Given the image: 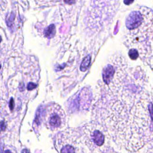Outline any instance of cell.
<instances>
[{
  "mask_svg": "<svg viewBox=\"0 0 153 153\" xmlns=\"http://www.w3.org/2000/svg\"><path fill=\"white\" fill-rule=\"evenodd\" d=\"M128 29L137 38L146 37L153 31V10L148 7L141 6L129 14L126 21Z\"/></svg>",
  "mask_w": 153,
  "mask_h": 153,
  "instance_id": "1",
  "label": "cell"
},
{
  "mask_svg": "<svg viewBox=\"0 0 153 153\" xmlns=\"http://www.w3.org/2000/svg\"><path fill=\"white\" fill-rule=\"evenodd\" d=\"M82 134L74 130L59 133L56 138V146L59 153H78L81 147Z\"/></svg>",
  "mask_w": 153,
  "mask_h": 153,
  "instance_id": "2",
  "label": "cell"
},
{
  "mask_svg": "<svg viewBox=\"0 0 153 153\" xmlns=\"http://www.w3.org/2000/svg\"><path fill=\"white\" fill-rule=\"evenodd\" d=\"M106 134L102 128L97 123L87 125L82 130L84 140L93 147H100L103 146Z\"/></svg>",
  "mask_w": 153,
  "mask_h": 153,
  "instance_id": "3",
  "label": "cell"
},
{
  "mask_svg": "<svg viewBox=\"0 0 153 153\" xmlns=\"http://www.w3.org/2000/svg\"><path fill=\"white\" fill-rule=\"evenodd\" d=\"M46 125L51 131H56L60 130L65 125V114L58 105H51L46 112Z\"/></svg>",
  "mask_w": 153,
  "mask_h": 153,
  "instance_id": "4",
  "label": "cell"
},
{
  "mask_svg": "<svg viewBox=\"0 0 153 153\" xmlns=\"http://www.w3.org/2000/svg\"><path fill=\"white\" fill-rule=\"evenodd\" d=\"M55 33V27L54 25H51L45 31V35L47 37H51L52 36H54Z\"/></svg>",
  "mask_w": 153,
  "mask_h": 153,
  "instance_id": "5",
  "label": "cell"
},
{
  "mask_svg": "<svg viewBox=\"0 0 153 153\" xmlns=\"http://www.w3.org/2000/svg\"><path fill=\"white\" fill-rule=\"evenodd\" d=\"M90 63V57L88 56L85 58V59H84L82 64L81 66V70H82V69H84L83 71H85V69L87 68L88 66L89 65Z\"/></svg>",
  "mask_w": 153,
  "mask_h": 153,
  "instance_id": "6",
  "label": "cell"
},
{
  "mask_svg": "<svg viewBox=\"0 0 153 153\" xmlns=\"http://www.w3.org/2000/svg\"><path fill=\"white\" fill-rule=\"evenodd\" d=\"M129 56L132 59H135L137 57V52L136 51L131 50L129 51Z\"/></svg>",
  "mask_w": 153,
  "mask_h": 153,
  "instance_id": "7",
  "label": "cell"
},
{
  "mask_svg": "<svg viewBox=\"0 0 153 153\" xmlns=\"http://www.w3.org/2000/svg\"><path fill=\"white\" fill-rule=\"evenodd\" d=\"M37 86V85H36L35 83L31 82H29L27 85V90L29 91L35 89Z\"/></svg>",
  "mask_w": 153,
  "mask_h": 153,
  "instance_id": "8",
  "label": "cell"
},
{
  "mask_svg": "<svg viewBox=\"0 0 153 153\" xmlns=\"http://www.w3.org/2000/svg\"><path fill=\"white\" fill-rule=\"evenodd\" d=\"M9 108L10 111H13V110L15 106V102H14V100L13 98H10V101L9 102Z\"/></svg>",
  "mask_w": 153,
  "mask_h": 153,
  "instance_id": "9",
  "label": "cell"
},
{
  "mask_svg": "<svg viewBox=\"0 0 153 153\" xmlns=\"http://www.w3.org/2000/svg\"><path fill=\"white\" fill-rule=\"evenodd\" d=\"M134 0H124V2L125 4L127 5H129L132 4L133 2H134Z\"/></svg>",
  "mask_w": 153,
  "mask_h": 153,
  "instance_id": "10",
  "label": "cell"
},
{
  "mask_svg": "<svg viewBox=\"0 0 153 153\" xmlns=\"http://www.w3.org/2000/svg\"><path fill=\"white\" fill-rule=\"evenodd\" d=\"M75 1L76 0H65V1L66 3L70 5L74 4L75 2Z\"/></svg>",
  "mask_w": 153,
  "mask_h": 153,
  "instance_id": "11",
  "label": "cell"
},
{
  "mask_svg": "<svg viewBox=\"0 0 153 153\" xmlns=\"http://www.w3.org/2000/svg\"><path fill=\"white\" fill-rule=\"evenodd\" d=\"M1 130H4L5 129V127H4L5 124L4 122H1Z\"/></svg>",
  "mask_w": 153,
  "mask_h": 153,
  "instance_id": "12",
  "label": "cell"
},
{
  "mask_svg": "<svg viewBox=\"0 0 153 153\" xmlns=\"http://www.w3.org/2000/svg\"><path fill=\"white\" fill-rule=\"evenodd\" d=\"M22 153H29L28 150L27 149H24L22 151Z\"/></svg>",
  "mask_w": 153,
  "mask_h": 153,
  "instance_id": "13",
  "label": "cell"
},
{
  "mask_svg": "<svg viewBox=\"0 0 153 153\" xmlns=\"http://www.w3.org/2000/svg\"><path fill=\"white\" fill-rule=\"evenodd\" d=\"M4 153H12V152L9 150H6L4 151Z\"/></svg>",
  "mask_w": 153,
  "mask_h": 153,
  "instance_id": "14",
  "label": "cell"
},
{
  "mask_svg": "<svg viewBox=\"0 0 153 153\" xmlns=\"http://www.w3.org/2000/svg\"><path fill=\"white\" fill-rule=\"evenodd\" d=\"M1 41H2V39H1V37L0 36V43L1 42Z\"/></svg>",
  "mask_w": 153,
  "mask_h": 153,
  "instance_id": "15",
  "label": "cell"
}]
</instances>
